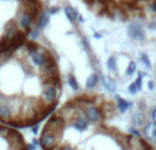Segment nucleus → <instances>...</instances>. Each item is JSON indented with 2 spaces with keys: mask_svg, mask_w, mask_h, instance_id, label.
Segmentation results:
<instances>
[{
  "mask_svg": "<svg viewBox=\"0 0 156 150\" xmlns=\"http://www.w3.org/2000/svg\"><path fill=\"white\" fill-rule=\"evenodd\" d=\"M60 91L59 66L40 44L0 55V121L15 128L37 126L56 109Z\"/></svg>",
  "mask_w": 156,
  "mask_h": 150,
  "instance_id": "nucleus-1",
  "label": "nucleus"
},
{
  "mask_svg": "<svg viewBox=\"0 0 156 150\" xmlns=\"http://www.w3.org/2000/svg\"><path fill=\"white\" fill-rule=\"evenodd\" d=\"M134 70H136V66L132 63V64H130V67H129V70H127V73H129V74H132Z\"/></svg>",
  "mask_w": 156,
  "mask_h": 150,
  "instance_id": "nucleus-9",
  "label": "nucleus"
},
{
  "mask_svg": "<svg viewBox=\"0 0 156 150\" xmlns=\"http://www.w3.org/2000/svg\"><path fill=\"white\" fill-rule=\"evenodd\" d=\"M48 22H49V15L47 12H41V15H40V18H38V21H37V29H44V27L48 25Z\"/></svg>",
  "mask_w": 156,
  "mask_h": 150,
  "instance_id": "nucleus-7",
  "label": "nucleus"
},
{
  "mask_svg": "<svg viewBox=\"0 0 156 150\" xmlns=\"http://www.w3.org/2000/svg\"><path fill=\"white\" fill-rule=\"evenodd\" d=\"M65 14H66V16H67V19H69L70 22H76L77 18L80 16V15H78V12H77L76 8L70 7V5H66V7H65Z\"/></svg>",
  "mask_w": 156,
  "mask_h": 150,
  "instance_id": "nucleus-6",
  "label": "nucleus"
},
{
  "mask_svg": "<svg viewBox=\"0 0 156 150\" xmlns=\"http://www.w3.org/2000/svg\"><path fill=\"white\" fill-rule=\"evenodd\" d=\"M110 68H114V59H110Z\"/></svg>",
  "mask_w": 156,
  "mask_h": 150,
  "instance_id": "nucleus-12",
  "label": "nucleus"
},
{
  "mask_svg": "<svg viewBox=\"0 0 156 150\" xmlns=\"http://www.w3.org/2000/svg\"><path fill=\"white\" fill-rule=\"evenodd\" d=\"M154 150H156V148H155V149H154Z\"/></svg>",
  "mask_w": 156,
  "mask_h": 150,
  "instance_id": "nucleus-15",
  "label": "nucleus"
},
{
  "mask_svg": "<svg viewBox=\"0 0 156 150\" xmlns=\"http://www.w3.org/2000/svg\"><path fill=\"white\" fill-rule=\"evenodd\" d=\"M149 7H151V10H152V11H155V12H156V2H152Z\"/></svg>",
  "mask_w": 156,
  "mask_h": 150,
  "instance_id": "nucleus-11",
  "label": "nucleus"
},
{
  "mask_svg": "<svg viewBox=\"0 0 156 150\" xmlns=\"http://www.w3.org/2000/svg\"><path fill=\"white\" fill-rule=\"evenodd\" d=\"M129 36L134 40H144L145 34L143 32V27L140 26V23H132L129 26Z\"/></svg>",
  "mask_w": 156,
  "mask_h": 150,
  "instance_id": "nucleus-5",
  "label": "nucleus"
},
{
  "mask_svg": "<svg viewBox=\"0 0 156 150\" xmlns=\"http://www.w3.org/2000/svg\"><path fill=\"white\" fill-rule=\"evenodd\" d=\"M0 150H30L19 128L0 121Z\"/></svg>",
  "mask_w": 156,
  "mask_h": 150,
  "instance_id": "nucleus-3",
  "label": "nucleus"
},
{
  "mask_svg": "<svg viewBox=\"0 0 156 150\" xmlns=\"http://www.w3.org/2000/svg\"><path fill=\"white\" fill-rule=\"evenodd\" d=\"M78 21H80V22H83V18L80 15V16H78Z\"/></svg>",
  "mask_w": 156,
  "mask_h": 150,
  "instance_id": "nucleus-14",
  "label": "nucleus"
},
{
  "mask_svg": "<svg viewBox=\"0 0 156 150\" xmlns=\"http://www.w3.org/2000/svg\"><path fill=\"white\" fill-rule=\"evenodd\" d=\"M96 82H97V78L93 75V77H92L90 79L88 80V86H89V87H92V86H94V85H96Z\"/></svg>",
  "mask_w": 156,
  "mask_h": 150,
  "instance_id": "nucleus-8",
  "label": "nucleus"
},
{
  "mask_svg": "<svg viewBox=\"0 0 156 150\" xmlns=\"http://www.w3.org/2000/svg\"><path fill=\"white\" fill-rule=\"evenodd\" d=\"M121 107L100 94L67 100L45 120L38 135L41 150H154L144 137L114 121Z\"/></svg>",
  "mask_w": 156,
  "mask_h": 150,
  "instance_id": "nucleus-2",
  "label": "nucleus"
},
{
  "mask_svg": "<svg viewBox=\"0 0 156 150\" xmlns=\"http://www.w3.org/2000/svg\"><path fill=\"white\" fill-rule=\"evenodd\" d=\"M16 19H18L16 22H18V25H19V29L25 33L32 29V26L34 25V21H33L34 16H33V14H30L29 11H22V12H19Z\"/></svg>",
  "mask_w": 156,
  "mask_h": 150,
  "instance_id": "nucleus-4",
  "label": "nucleus"
},
{
  "mask_svg": "<svg viewBox=\"0 0 156 150\" xmlns=\"http://www.w3.org/2000/svg\"><path fill=\"white\" fill-rule=\"evenodd\" d=\"M148 26H149V27H152V29H156V23H149Z\"/></svg>",
  "mask_w": 156,
  "mask_h": 150,
  "instance_id": "nucleus-13",
  "label": "nucleus"
},
{
  "mask_svg": "<svg viewBox=\"0 0 156 150\" xmlns=\"http://www.w3.org/2000/svg\"><path fill=\"white\" fill-rule=\"evenodd\" d=\"M58 12V8L56 7H51L49 8V14H56Z\"/></svg>",
  "mask_w": 156,
  "mask_h": 150,
  "instance_id": "nucleus-10",
  "label": "nucleus"
}]
</instances>
